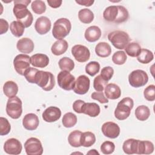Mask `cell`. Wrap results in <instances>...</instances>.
Listing matches in <instances>:
<instances>
[{"label":"cell","mask_w":155,"mask_h":155,"mask_svg":"<svg viewBox=\"0 0 155 155\" xmlns=\"http://www.w3.org/2000/svg\"><path fill=\"white\" fill-rule=\"evenodd\" d=\"M115 145L111 141H105L101 145V151L104 154H110L114 152Z\"/></svg>","instance_id":"cell-44"},{"label":"cell","mask_w":155,"mask_h":155,"mask_svg":"<svg viewBox=\"0 0 155 155\" xmlns=\"http://www.w3.org/2000/svg\"><path fill=\"white\" fill-rule=\"evenodd\" d=\"M100 70V64L96 61H91L85 66V72L91 76L96 75Z\"/></svg>","instance_id":"cell-39"},{"label":"cell","mask_w":155,"mask_h":155,"mask_svg":"<svg viewBox=\"0 0 155 155\" xmlns=\"http://www.w3.org/2000/svg\"><path fill=\"white\" fill-rule=\"evenodd\" d=\"M87 154H99V153L96 150H94V149L90 150Z\"/></svg>","instance_id":"cell-53"},{"label":"cell","mask_w":155,"mask_h":155,"mask_svg":"<svg viewBox=\"0 0 155 155\" xmlns=\"http://www.w3.org/2000/svg\"><path fill=\"white\" fill-rule=\"evenodd\" d=\"M11 130V125L8 119L1 117H0V135L4 136L8 134Z\"/></svg>","instance_id":"cell-43"},{"label":"cell","mask_w":155,"mask_h":155,"mask_svg":"<svg viewBox=\"0 0 155 155\" xmlns=\"http://www.w3.org/2000/svg\"><path fill=\"white\" fill-rule=\"evenodd\" d=\"M127 56L124 51H117L112 56V61L117 65H123L127 61Z\"/></svg>","instance_id":"cell-40"},{"label":"cell","mask_w":155,"mask_h":155,"mask_svg":"<svg viewBox=\"0 0 155 155\" xmlns=\"http://www.w3.org/2000/svg\"><path fill=\"white\" fill-rule=\"evenodd\" d=\"M84 36L85 39L90 42H96L99 40L101 36V30L97 26H90L86 29Z\"/></svg>","instance_id":"cell-20"},{"label":"cell","mask_w":155,"mask_h":155,"mask_svg":"<svg viewBox=\"0 0 155 155\" xmlns=\"http://www.w3.org/2000/svg\"><path fill=\"white\" fill-rule=\"evenodd\" d=\"M51 23L50 19L46 16L38 18L35 24V28L39 35H45L51 29Z\"/></svg>","instance_id":"cell-16"},{"label":"cell","mask_w":155,"mask_h":155,"mask_svg":"<svg viewBox=\"0 0 155 155\" xmlns=\"http://www.w3.org/2000/svg\"><path fill=\"white\" fill-rule=\"evenodd\" d=\"M30 2V0L14 1L13 14L18 21L21 22L25 28L29 27L33 21V15L27 8V6Z\"/></svg>","instance_id":"cell-1"},{"label":"cell","mask_w":155,"mask_h":155,"mask_svg":"<svg viewBox=\"0 0 155 155\" xmlns=\"http://www.w3.org/2000/svg\"><path fill=\"white\" fill-rule=\"evenodd\" d=\"M22 149V146L21 142L15 138L7 139L4 145V150L8 154H19L21 153Z\"/></svg>","instance_id":"cell-13"},{"label":"cell","mask_w":155,"mask_h":155,"mask_svg":"<svg viewBox=\"0 0 155 155\" xmlns=\"http://www.w3.org/2000/svg\"><path fill=\"white\" fill-rule=\"evenodd\" d=\"M153 59L154 55L153 52L146 48H142L139 54L137 56V61L143 64L150 63Z\"/></svg>","instance_id":"cell-32"},{"label":"cell","mask_w":155,"mask_h":155,"mask_svg":"<svg viewBox=\"0 0 155 155\" xmlns=\"http://www.w3.org/2000/svg\"><path fill=\"white\" fill-rule=\"evenodd\" d=\"M114 74V70L111 67L107 66L104 67L101 71V76L105 81H110Z\"/></svg>","instance_id":"cell-47"},{"label":"cell","mask_w":155,"mask_h":155,"mask_svg":"<svg viewBox=\"0 0 155 155\" xmlns=\"http://www.w3.org/2000/svg\"><path fill=\"white\" fill-rule=\"evenodd\" d=\"M75 2L81 5L90 7L94 2V1H93V0H76Z\"/></svg>","instance_id":"cell-52"},{"label":"cell","mask_w":155,"mask_h":155,"mask_svg":"<svg viewBox=\"0 0 155 155\" xmlns=\"http://www.w3.org/2000/svg\"><path fill=\"white\" fill-rule=\"evenodd\" d=\"M153 143L148 140H138L137 154H150L154 151Z\"/></svg>","instance_id":"cell-24"},{"label":"cell","mask_w":155,"mask_h":155,"mask_svg":"<svg viewBox=\"0 0 155 155\" xmlns=\"http://www.w3.org/2000/svg\"><path fill=\"white\" fill-rule=\"evenodd\" d=\"M78 18L84 24H90L94 19V14L88 8H82L78 12Z\"/></svg>","instance_id":"cell-30"},{"label":"cell","mask_w":155,"mask_h":155,"mask_svg":"<svg viewBox=\"0 0 155 155\" xmlns=\"http://www.w3.org/2000/svg\"><path fill=\"white\" fill-rule=\"evenodd\" d=\"M91 99L99 101L101 104H106L108 102V99L105 96L104 93L102 91H95L91 95Z\"/></svg>","instance_id":"cell-48"},{"label":"cell","mask_w":155,"mask_h":155,"mask_svg":"<svg viewBox=\"0 0 155 155\" xmlns=\"http://www.w3.org/2000/svg\"><path fill=\"white\" fill-rule=\"evenodd\" d=\"M134 106L133 100L129 97L123 98L119 101L114 110V116L120 120L127 119L131 113Z\"/></svg>","instance_id":"cell-4"},{"label":"cell","mask_w":155,"mask_h":155,"mask_svg":"<svg viewBox=\"0 0 155 155\" xmlns=\"http://www.w3.org/2000/svg\"><path fill=\"white\" fill-rule=\"evenodd\" d=\"M31 8L35 13L41 15L46 10V5L44 1L41 0H35L31 2Z\"/></svg>","instance_id":"cell-38"},{"label":"cell","mask_w":155,"mask_h":155,"mask_svg":"<svg viewBox=\"0 0 155 155\" xmlns=\"http://www.w3.org/2000/svg\"><path fill=\"white\" fill-rule=\"evenodd\" d=\"M30 64L35 67L44 68L49 64L48 57L42 53H36L30 57Z\"/></svg>","instance_id":"cell-19"},{"label":"cell","mask_w":155,"mask_h":155,"mask_svg":"<svg viewBox=\"0 0 155 155\" xmlns=\"http://www.w3.org/2000/svg\"><path fill=\"white\" fill-rule=\"evenodd\" d=\"M39 124V120L38 116L34 113H28L25 114L22 119L23 127L29 131H33L37 129Z\"/></svg>","instance_id":"cell-17"},{"label":"cell","mask_w":155,"mask_h":155,"mask_svg":"<svg viewBox=\"0 0 155 155\" xmlns=\"http://www.w3.org/2000/svg\"><path fill=\"white\" fill-rule=\"evenodd\" d=\"M108 39L112 45L119 50H123L130 41L127 33L121 30H114L108 35Z\"/></svg>","instance_id":"cell-5"},{"label":"cell","mask_w":155,"mask_h":155,"mask_svg":"<svg viewBox=\"0 0 155 155\" xmlns=\"http://www.w3.org/2000/svg\"><path fill=\"white\" fill-rule=\"evenodd\" d=\"M24 148L27 155H41L43 153L42 143L36 137L28 139L24 143Z\"/></svg>","instance_id":"cell-10"},{"label":"cell","mask_w":155,"mask_h":155,"mask_svg":"<svg viewBox=\"0 0 155 155\" xmlns=\"http://www.w3.org/2000/svg\"><path fill=\"white\" fill-rule=\"evenodd\" d=\"M8 27L9 25L8 22L2 18L0 19V35L5 33L8 31Z\"/></svg>","instance_id":"cell-50"},{"label":"cell","mask_w":155,"mask_h":155,"mask_svg":"<svg viewBox=\"0 0 155 155\" xmlns=\"http://www.w3.org/2000/svg\"><path fill=\"white\" fill-rule=\"evenodd\" d=\"M124 49L128 56L131 57H137L139 54L142 48L137 42H129Z\"/></svg>","instance_id":"cell-34"},{"label":"cell","mask_w":155,"mask_h":155,"mask_svg":"<svg viewBox=\"0 0 155 155\" xmlns=\"http://www.w3.org/2000/svg\"><path fill=\"white\" fill-rule=\"evenodd\" d=\"M58 65L61 71H67L69 72L72 71L74 67V62L68 57L62 58L59 61Z\"/></svg>","instance_id":"cell-37"},{"label":"cell","mask_w":155,"mask_h":155,"mask_svg":"<svg viewBox=\"0 0 155 155\" xmlns=\"http://www.w3.org/2000/svg\"><path fill=\"white\" fill-rule=\"evenodd\" d=\"M61 111L58 107L50 106L44 111L42 117L44 120L47 122H54L61 117Z\"/></svg>","instance_id":"cell-15"},{"label":"cell","mask_w":155,"mask_h":155,"mask_svg":"<svg viewBox=\"0 0 155 155\" xmlns=\"http://www.w3.org/2000/svg\"><path fill=\"white\" fill-rule=\"evenodd\" d=\"M77 117L73 113L68 112L65 113L62 117V123L65 128H71L74 127L77 123Z\"/></svg>","instance_id":"cell-36"},{"label":"cell","mask_w":155,"mask_h":155,"mask_svg":"<svg viewBox=\"0 0 155 155\" xmlns=\"http://www.w3.org/2000/svg\"><path fill=\"white\" fill-rule=\"evenodd\" d=\"M68 47V44L67 41L64 39H59L54 42L51 47V51L52 53L56 56H59L64 54Z\"/></svg>","instance_id":"cell-23"},{"label":"cell","mask_w":155,"mask_h":155,"mask_svg":"<svg viewBox=\"0 0 155 155\" xmlns=\"http://www.w3.org/2000/svg\"><path fill=\"white\" fill-rule=\"evenodd\" d=\"M7 114L12 119H17L22 113V101L17 96L8 98L5 108Z\"/></svg>","instance_id":"cell-6"},{"label":"cell","mask_w":155,"mask_h":155,"mask_svg":"<svg viewBox=\"0 0 155 155\" xmlns=\"http://www.w3.org/2000/svg\"><path fill=\"white\" fill-rule=\"evenodd\" d=\"M95 52L99 57L107 58L111 54V48L108 43L100 42L95 47Z\"/></svg>","instance_id":"cell-26"},{"label":"cell","mask_w":155,"mask_h":155,"mask_svg":"<svg viewBox=\"0 0 155 155\" xmlns=\"http://www.w3.org/2000/svg\"><path fill=\"white\" fill-rule=\"evenodd\" d=\"M108 81L104 80L101 75H97L93 81V87L96 91H102L106 85H107Z\"/></svg>","instance_id":"cell-42"},{"label":"cell","mask_w":155,"mask_h":155,"mask_svg":"<svg viewBox=\"0 0 155 155\" xmlns=\"http://www.w3.org/2000/svg\"><path fill=\"white\" fill-rule=\"evenodd\" d=\"M47 3L48 4L50 7L54 8H56L59 7L61 5L62 3V0H47Z\"/></svg>","instance_id":"cell-51"},{"label":"cell","mask_w":155,"mask_h":155,"mask_svg":"<svg viewBox=\"0 0 155 155\" xmlns=\"http://www.w3.org/2000/svg\"><path fill=\"white\" fill-rule=\"evenodd\" d=\"M82 132L79 130H74L71 131L68 137V141L69 144L75 148L80 147L81 146V136Z\"/></svg>","instance_id":"cell-33"},{"label":"cell","mask_w":155,"mask_h":155,"mask_svg":"<svg viewBox=\"0 0 155 155\" xmlns=\"http://www.w3.org/2000/svg\"><path fill=\"white\" fill-rule=\"evenodd\" d=\"M104 90L105 96L109 99H117L119 98L121 95V90L120 87L113 83L107 84Z\"/></svg>","instance_id":"cell-21"},{"label":"cell","mask_w":155,"mask_h":155,"mask_svg":"<svg viewBox=\"0 0 155 155\" xmlns=\"http://www.w3.org/2000/svg\"><path fill=\"white\" fill-rule=\"evenodd\" d=\"M134 114L138 120L140 121H145L150 117V110L146 105H139L136 108Z\"/></svg>","instance_id":"cell-31"},{"label":"cell","mask_w":155,"mask_h":155,"mask_svg":"<svg viewBox=\"0 0 155 155\" xmlns=\"http://www.w3.org/2000/svg\"><path fill=\"white\" fill-rule=\"evenodd\" d=\"M81 111L82 113L87 114L92 117H95L99 114L101 109L99 105L94 102H85L82 107Z\"/></svg>","instance_id":"cell-22"},{"label":"cell","mask_w":155,"mask_h":155,"mask_svg":"<svg viewBox=\"0 0 155 155\" xmlns=\"http://www.w3.org/2000/svg\"><path fill=\"white\" fill-rule=\"evenodd\" d=\"M143 96L147 101H154L155 100V85H150L146 87L143 91Z\"/></svg>","instance_id":"cell-45"},{"label":"cell","mask_w":155,"mask_h":155,"mask_svg":"<svg viewBox=\"0 0 155 155\" xmlns=\"http://www.w3.org/2000/svg\"><path fill=\"white\" fill-rule=\"evenodd\" d=\"M101 130L104 135L110 139L117 138L120 134L119 126L113 122H105L101 128Z\"/></svg>","instance_id":"cell-14"},{"label":"cell","mask_w":155,"mask_h":155,"mask_svg":"<svg viewBox=\"0 0 155 155\" xmlns=\"http://www.w3.org/2000/svg\"><path fill=\"white\" fill-rule=\"evenodd\" d=\"M24 25L18 21H13L10 25V30L13 36L17 38L22 36L25 30Z\"/></svg>","instance_id":"cell-35"},{"label":"cell","mask_w":155,"mask_h":155,"mask_svg":"<svg viewBox=\"0 0 155 155\" xmlns=\"http://www.w3.org/2000/svg\"><path fill=\"white\" fill-rule=\"evenodd\" d=\"M71 29V24L68 19L65 18H59L53 24L52 35L58 40L63 39L70 33Z\"/></svg>","instance_id":"cell-3"},{"label":"cell","mask_w":155,"mask_h":155,"mask_svg":"<svg viewBox=\"0 0 155 155\" xmlns=\"http://www.w3.org/2000/svg\"><path fill=\"white\" fill-rule=\"evenodd\" d=\"M34 43L31 39L28 38H23L18 41L16 44L17 49L24 54H28L33 51Z\"/></svg>","instance_id":"cell-18"},{"label":"cell","mask_w":155,"mask_h":155,"mask_svg":"<svg viewBox=\"0 0 155 155\" xmlns=\"http://www.w3.org/2000/svg\"><path fill=\"white\" fill-rule=\"evenodd\" d=\"M118 9H119L118 15L116 19L114 21V23L119 24L127 21L129 17V13L127 8H125L124 6L118 5Z\"/></svg>","instance_id":"cell-41"},{"label":"cell","mask_w":155,"mask_h":155,"mask_svg":"<svg viewBox=\"0 0 155 155\" xmlns=\"http://www.w3.org/2000/svg\"><path fill=\"white\" fill-rule=\"evenodd\" d=\"M90 79L85 75H80L76 79L73 88V91L78 94H86L90 88Z\"/></svg>","instance_id":"cell-12"},{"label":"cell","mask_w":155,"mask_h":155,"mask_svg":"<svg viewBox=\"0 0 155 155\" xmlns=\"http://www.w3.org/2000/svg\"><path fill=\"white\" fill-rule=\"evenodd\" d=\"M38 70H38L37 68H35L33 67H29L28 68H27L25 70V71L24 74V76L25 78L26 79V80L29 83L34 84L35 76Z\"/></svg>","instance_id":"cell-46"},{"label":"cell","mask_w":155,"mask_h":155,"mask_svg":"<svg viewBox=\"0 0 155 155\" xmlns=\"http://www.w3.org/2000/svg\"><path fill=\"white\" fill-rule=\"evenodd\" d=\"M96 142V136L91 131H85L82 133L81 136V146L84 147H90Z\"/></svg>","instance_id":"cell-29"},{"label":"cell","mask_w":155,"mask_h":155,"mask_svg":"<svg viewBox=\"0 0 155 155\" xmlns=\"http://www.w3.org/2000/svg\"><path fill=\"white\" fill-rule=\"evenodd\" d=\"M34 84H37L44 91H48L54 88L55 79L51 72L38 70L35 76Z\"/></svg>","instance_id":"cell-2"},{"label":"cell","mask_w":155,"mask_h":155,"mask_svg":"<svg viewBox=\"0 0 155 155\" xmlns=\"http://www.w3.org/2000/svg\"><path fill=\"white\" fill-rule=\"evenodd\" d=\"M138 140H139L134 139H128L126 140L122 145L124 152L127 154H137Z\"/></svg>","instance_id":"cell-28"},{"label":"cell","mask_w":155,"mask_h":155,"mask_svg":"<svg viewBox=\"0 0 155 155\" xmlns=\"http://www.w3.org/2000/svg\"><path fill=\"white\" fill-rule=\"evenodd\" d=\"M71 54L74 59L79 62H87L90 57L89 49L82 45L78 44L71 48Z\"/></svg>","instance_id":"cell-11"},{"label":"cell","mask_w":155,"mask_h":155,"mask_svg":"<svg viewBox=\"0 0 155 155\" xmlns=\"http://www.w3.org/2000/svg\"><path fill=\"white\" fill-rule=\"evenodd\" d=\"M3 91L8 98L16 96L18 92V86L14 81H8L3 85Z\"/></svg>","instance_id":"cell-25"},{"label":"cell","mask_w":155,"mask_h":155,"mask_svg":"<svg viewBox=\"0 0 155 155\" xmlns=\"http://www.w3.org/2000/svg\"><path fill=\"white\" fill-rule=\"evenodd\" d=\"M84 103H85V102L82 100H81V99L76 100L73 104V110L76 113H82L81 110H82V107Z\"/></svg>","instance_id":"cell-49"},{"label":"cell","mask_w":155,"mask_h":155,"mask_svg":"<svg viewBox=\"0 0 155 155\" xmlns=\"http://www.w3.org/2000/svg\"><path fill=\"white\" fill-rule=\"evenodd\" d=\"M30 57L26 54H18L13 59V66L16 71L24 76L25 70L30 67Z\"/></svg>","instance_id":"cell-9"},{"label":"cell","mask_w":155,"mask_h":155,"mask_svg":"<svg viewBox=\"0 0 155 155\" xmlns=\"http://www.w3.org/2000/svg\"><path fill=\"white\" fill-rule=\"evenodd\" d=\"M148 81L147 73L142 70H135L131 71L128 76V82L131 86L139 88L144 86Z\"/></svg>","instance_id":"cell-7"},{"label":"cell","mask_w":155,"mask_h":155,"mask_svg":"<svg viewBox=\"0 0 155 155\" xmlns=\"http://www.w3.org/2000/svg\"><path fill=\"white\" fill-rule=\"evenodd\" d=\"M58 84L62 89L70 91L73 89L75 84V78L69 71H61L57 76Z\"/></svg>","instance_id":"cell-8"},{"label":"cell","mask_w":155,"mask_h":155,"mask_svg":"<svg viewBox=\"0 0 155 155\" xmlns=\"http://www.w3.org/2000/svg\"><path fill=\"white\" fill-rule=\"evenodd\" d=\"M119 13L118 5H111L107 7L103 12L104 19L108 22H114Z\"/></svg>","instance_id":"cell-27"}]
</instances>
